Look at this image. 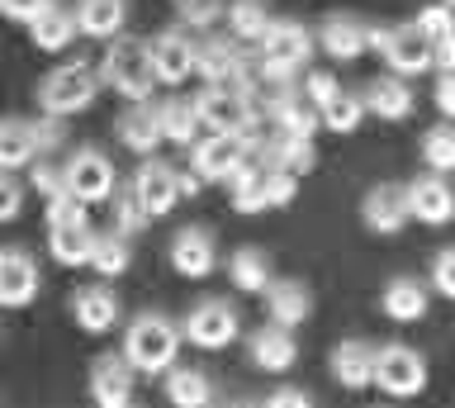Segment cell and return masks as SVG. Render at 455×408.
Here are the masks:
<instances>
[{
  "instance_id": "6da1fadb",
  "label": "cell",
  "mask_w": 455,
  "mask_h": 408,
  "mask_svg": "<svg viewBox=\"0 0 455 408\" xmlns=\"http://www.w3.org/2000/svg\"><path fill=\"white\" fill-rule=\"evenodd\" d=\"M199 124L209 133H233L256 143V129H261V100H256V86H204L195 95Z\"/></svg>"
},
{
  "instance_id": "7a4b0ae2",
  "label": "cell",
  "mask_w": 455,
  "mask_h": 408,
  "mask_svg": "<svg viewBox=\"0 0 455 408\" xmlns=\"http://www.w3.org/2000/svg\"><path fill=\"white\" fill-rule=\"evenodd\" d=\"M100 86L119 91L124 100H152L156 76H152V58H148V38H133V34L105 38V58H100Z\"/></svg>"
},
{
  "instance_id": "3957f363",
  "label": "cell",
  "mask_w": 455,
  "mask_h": 408,
  "mask_svg": "<svg viewBox=\"0 0 455 408\" xmlns=\"http://www.w3.org/2000/svg\"><path fill=\"white\" fill-rule=\"evenodd\" d=\"M313 58V34L294 20H270L256 38V81H294Z\"/></svg>"
},
{
  "instance_id": "277c9868",
  "label": "cell",
  "mask_w": 455,
  "mask_h": 408,
  "mask_svg": "<svg viewBox=\"0 0 455 408\" xmlns=\"http://www.w3.org/2000/svg\"><path fill=\"white\" fill-rule=\"evenodd\" d=\"M180 351V328L166 314H138L124 332V361L133 365L138 375H156L176 361Z\"/></svg>"
},
{
  "instance_id": "5b68a950",
  "label": "cell",
  "mask_w": 455,
  "mask_h": 408,
  "mask_svg": "<svg viewBox=\"0 0 455 408\" xmlns=\"http://www.w3.org/2000/svg\"><path fill=\"white\" fill-rule=\"evenodd\" d=\"M100 95V72H91L85 62H62L43 76L38 86V109L43 115H57V119H71L81 109H91Z\"/></svg>"
},
{
  "instance_id": "8992f818",
  "label": "cell",
  "mask_w": 455,
  "mask_h": 408,
  "mask_svg": "<svg viewBox=\"0 0 455 408\" xmlns=\"http://www.w3.org/2000/svg\"><path fill=\"white\" fill-rule=\"evenodd\" d=\"M195 76H204V86H256V62L247 58V44L219 34L195 44Z\"/></svg>"
},
{
  "instance_id": "52a82bcc",
  "label": "cell",
  "mask_w": 455,
  "mask_h": 408,
  "mask_svg": "<svg viewBox=\"0 0 455 408\" xmlns=\"http://www.w3.org/2000/svg\"><path fill=\"white\" fill-rule=\"evenodd\" d=\"M237 332H242V323H237V308L228 300H199L190 314H185V323H180V342H190L199 351L233 347Z\"/></svg>"
},
{
  "instance_id": "ba28073f",
  "label": "cell",
  "mask_w": 455,
  "mask_h": 408,
  "mask_svg": "<svg viewBox=\"0 0 455 408\" xmlns=\"http://www.w3.org/2000/svg\"><path fill=\"white\" fill-rule=\"evenodd\" d=\"M375 385L394 399H412L427 389V356L403 342H389L375 351Z\"/></svg>"
},
{
  "instance_id": "9c48e42d",
  "label": "cell",
  "mask_w": 455,
  "mask_h": 408,
  "mask_svg": "<svg viewBox=\"0 0 455 408\" xmlns=\"http://www.w3.org/2000/svg\"><path fill=\"white\" fill-rule=\"evenodd\" d=\"M370 48L384 52L394 76H422L432 67V44L422 38L418 24H389V29H370Z\"/></svg>"
},
{
  "instance_id": "30bf717a",
  "label": "cell",
  "mask_w": 455,
  "mask_h": 408,
  "mask_svg": "<svg viewBox=\"0 0 455 408\" xmlns=\"http://www.w3.org/2000/svg\"><path fill=\"white\" fill-rule=\"evenodd\" d=\"M62 180L81 204H105L114 195V166L100 148H76L62 162Z\"/></svg>"
},
{
  "instance_id": "8fae6325",
  "label": "cell",
  "mask_w": 455,
  "mask_h": 408,
  "mask_svg": "<svg viewBox=\"0 0 455 408\" xmlns=\"http://www.w3.org/2000/svg\"><path fill=\"white\" fill-rule=\"evenodd\" d=\"M247 157H251V143L233 133H209L190 143V172L199 180H228Z\"/></svg>"
},
{
  "instance_id": "7c38bea8",
  "label": "cell",
  "mask_w": 455,
  "mask_h": 408,
  "mask_svg": "<svg viewBox=\"0 0 455 408\" xmlns=\"http://www.w3.org/2000/svg\"><path fill=\"white\" fill-rule=\"evenodd\" d=\"M148 58L156 86H180V81L195 76V38L185 29H162L148 44Z\"/></svg>"
},
{
  "instance_id": "4fadbf2b",
  "label": "cell",
  "mask_w": 455,
  "mask_h": 408,
  "mask_svg": "<svg viewBox=\"0 0 455 408\" xmlns=\"http://www.w3.org/2000/svg\"><path fill=\"white\" fill-rule=\"evenodd\" d=\"M133 195L142 200V209H148L152 219H162L180 204V172L162 157H142L138 176H133Z\"/></svg>"
},
{
  "instance_id": "5bb4252c",
  "label": "cell",
  "mask_w": 455,
  "mask_h": 408,
  "mask_svg": "<svg viewBox=\"0 0 455 408\" xmlns=\"http://www.w3.org/2000/svg\"><path fill=\"white\" fill-rule=\"evenodd\" d=\"M213 266H219V243H213L209 228L190 223V228H180L176 237H171V271L176 276L204 280V276H213Z\"/></svg>"
},
{
  "instance_id": "9a60e30c",
  "label": "cell",
  "mask_w": 455,
  "mask_h": 408,
  "mask_svg": "<svg viewBox=\"0 0 455 408\" xmlns=\"http://www.w3.org/2000/svg\"><path fill=\"white\" fill-rule=\"evenodd\" d=\"M133 365L124 361V351H105L91 361V399L100 408H128L133 404Z\"/></svg>"
},
{
  "instance_id": "2e32d148",
  "label": "cell",
  "mask_w": 455,
  "mask_h": 408,
  "mask_svg": "<svg viewBox=\"0 0 455 408\" xmlns=\"http://www.w3.org/2000/svg\"><path fill=\"white\" fill-rule=\"evenodd\" d=\"M38 300V261L24 247H0V308H28Z\"/></svg>"
},
{
  "instance_id": "e0dca14e",
  "label": "cell",
  "mask_w": 455,
  "mask_h": 408,
  "mask_svg": "<svg viewBox=\"0 0 455 408\" xmlns=\"http://www.w3.org/2000/svg\"><path fill=\"white\" fill-rule=\"evenodd\" d=\"M261 294H266V314H270V323H280V328H299V323L313 314V290L304 285V280L270 276Z\"/></svg>"
},
{
  "instance_id": "ac0fdd59",
  "label": "cell",
  "mask_w": 455,
  "mask_h": 408,
  "mask_svg": "<svg viewBox=\"0 0 455 408\" xmlns=\"http://www.w3.org/2000/svg\"><path fill=\"white\" fill-rule=\"evenodd\" d=\"M403 204H408V219L432 223V228L451 223V214H455V195H451V186L436 172L422 176V180H412V186H403Z\"/></svg>"
},
{
  "instance_id": "d6986e66",
  "label": "cell",
  "mask_w": 455,
  "mask_h": 408,
  "mask_svg": "<svg viewBox=\"0 0 455 408\" xmlns=\"http://www.w3.org/2000/svg\"><path fill=\"white\" fill-rule=\"evenodd\" d=\"M361 219H365V228H370V233H379V237L403 233V223H408L403 186H389V180L370 186V190H365V200H361Z\"/></svg>"
},
{
  "instance_id": "ffe728a7",
  "label": "cell",
  "mask_w": 455,
  "mask_h": 408,
  "mask_svg": "<svg viewBox=\"0 0 455 408\" xmlns=\"http://www.w3.org/2000/svg\"><path fill=\"white\" fill-rule=\"evenodd\" d=\"M247 356L256 371H270V375H284L290 365L299 361V342L290 328H280V323H266L261 332L247 337Z\"/></svg>"
},
{
  "instance_id": "44dd1931",
  "label": "cell",
  "mask_w": 455,
  "mask_h": 408,
  "mask_svg": "<svg viewBox=\"0 0 455 408\" xmlns=\"http://www.w3.org/2000/svg\"><path fill=\"white\" fill-rule=\"evenodd\" d=\"M318 44H323L327 58L355 62V58H365V52H370V24L355 20V15H327L323 29H318Z\"/></svg>"
},
{
  "instance_id": "7402d4cb",
  "label": "cell",
  "mask_w": 455,
  "mask_h": 408,
  "mask_svg": "<svg viewBox=\"0 0 455 408\" xmlns=\"http://www.w3.org/2000/svg\"><path fill=\"white\" fill-rule=\"evenodd\" d=\"M119 314H124V308H119V294L105 290V285H85V290L71 294V318H76L85 332H95V337L109 332L114 323H119Z\"/></svg>"
},
{
  "instance_id": "603a6c76",
  "label": "cell",
  "mask_w": 455,
  "mask_h": 408,
  "mask_svg": "<svg viewBox=\"0 0 455 408\" xmlns=\"http://www.w3.org/2000/svg\"><path fill=\"white\" fill-rule=\"evenodd\" d=\"M361 105H365V115H379V119H408L412 115V91H408V76H375L370 86L361 91Z\"/></svg>"
},
{
  "instance_id": "cb8c5ba5",
  "label": "cell",
  "mask_w": 455,
  "mask_h": 408,
  "mask_svg": "<svg viewBox=\"0 0 455 408\" xmlns=\"http://www.w3.org/2000/svg\"><path fill=\"white\" fill-rule=\"evenodd\" d=\"M427 304H432V294H427V285L418 276H394L389 285H384V294H379V308L394 323H422Z\"/></svg>"
},
{
  "instance_id": "d4e9b609",
  "label": "cell",
  "mask_w": 455,
  "mask_h": 408,
  "mask_svg": "<svg viewBox=\"0 0 455 408\" xmlns=\"http://www.w3.org/2000/svg\"><path fill=\"white\" fill-rule=\"evenodd\" d=\"M327 365H332V380L341 389H370L375 385V347L370 342H337Z\"/></svg>"
},
{
  "instance_id": "484cf974",
  "label": "cell",
  "mask_w": 455,
  "mask_h": 408,
  "mask_svg": "<svg viewBox=\"0 0 455 408\" xmlns=\"http://www.w3.org/2000/svg\"><path fill=\"white\" fill-rule=\"evenodd\" d=\"M119 143L128 152H138V157H152L162 148V124H156V109L148 100H133L119 115Z\"/></svg>"
},
{
  "instance_id": "4316f807",
  "label": "cell",
  "mask_w": 455,
  "mask_h": 408,
  "mask_svg": "<svg viewBox=\"0 0 455 408\" xmlns=\"http://www.w3.org/2000/svg\"><path fill=\"white\" fill-rule=\"evenodd\" d=\"M28 38H34V48H43V52H62L71 38H76V20H71V10H62L57 0H43V10L28 20Z\"/></svg>"
},
{
  "instance_id": "83f0119b",
  "label": "cell",
  "mask_w": 455,
  "mask_h": 408,
  "mask_svg": "<svg viewBox=\"0 0 455 408\" xmlns=\"http://www.w3.org/2000/svg\"><path fill=\"white\" fill-rule=\"evenodd\" d=\"M418 29H422L427 44H432V67H436V72H451V67H455V20H451V5H427L418 15Z\"/></svg>"
},
{
  "instance_id": "f1b7e54d",
  "label": "cell",
  "mask_w": 455,
  "mask_h": 408,
  "mask_svg": "<svg viewBox=\"0 0 455 408\" xmlns=\"http://www.w3.org/2000/svg\"><path fill=\"white\" fill-rule=\"evenodd\" d=\"M156 109V124H162V143H180V148H190L195 138H199V109L195 100H185V95H166L162 105H152Z\"/></svg>"
},
{
  "instance_id": "f546056e",
  "label": "cell",
  "mask_w": 455,
  "mask_h": 408,
  "mask_svg": "<svg viewBox=\"0 0 455 408\" xmlns=\"http://www.w3.org/2000/svg\"><path fill=\"white\" fill-rule=\"evenodd\" d=\"M71 20H76V34L85 38H114L128 24V0H81V10Z\"/></svg>"
},
{
  "instance_id": "4dcf8cb0",
  "label": "cell",
  "mask_w": 455,
  "mask_h": 408,
  "mask_svg": "<svg viewBox=\"0 0 455 408\" xmlns=\"http://www.w3.org/2000/svg\"><path fill=\"white\" fill-rule=\"evenodd\" d=\"M91 219H71V223H48V252L57 257V266H85L91 257Z\"/></svg>"
},
{
  "instance_id": "1f68e13d",
  "label": "cell",
  "mask_w": 455,
  "mask_h": 408,
  "mask_svg": "<svg viewBox=\"0 0 455 408\" xmlns=\"http://www.w3.org/2000/svg\"><path fill=\"white\" fill-rule=\"evenodd\" d=\"M166 399L176 408H204L213 399V380L204 371H195V365H166Z\"/></svg>"
},
{
  "instance_id": "d6a6232c",
  "label": "cell",
  "mask_w": 455,
  "mask_h": 408,
  "mask_svg": "<svg viewBox=\"0 0 455 408\" xmlns=\"http://www.w3.org/2000/svg\"><path fill=\"white\" fill-rule=\"evenodd\" d=\"M270 276L275 271H270V257L261 247H237L233 257H228V280H233L242 294H261Z\"/></svg>"
},
{
  "instance_id": "836d02e7",
  "label": "cell",
  "mask_w": 455,
  "mask_h": 408,
  "mask_svg": "<svg viewBox=\"0 0 455 408\" xmlns=\"http://www.w3.org/2000/svg\"><path fill=\"white\" fill-rule=\"evenodd\" d=\"M223 20H228V38L256 44V38L266 34V24H270V5L266 0H233V5H223Z\"/></svg>"
},
{
  "instance_id": "e575fe53",
  "label": "cell",
  "mask_w": 455,
  "mask_h": 408,
  "mask_svg": "<svg viewBox=\"0 0 455 408\" xmlns=\"http://www.w3.org/2000/svg\"><path fill=\"white\" fill-rule=\"evenodd\" d=\"M34 152V133H28V119H0V172H20L28 166Z\"/></svg>"
},
{
  "instance_id": "d590c367",
  "label": "cell",
  "mask_w": 455,
  "mask_h": 408,
  "mask_svg": "<svg viewBox=\"0 0 455 408\" xmlns=\"http://www.w3.org/2000/svg\"><path fill=\"white\" fill-rule=\"evenodd\" d=\"M85 266H95L100 276H124L128 266H133V252H128V237L124 233H95V243H91V257H85Z\"/></svg>"
},
{
  "instance_id": "8d00e7d4",
  "label": "cell",
  "mask_w": 455,
  "mask_h": 408,
  "mask_svg": "<svg viewBox=\"0 0 455 408\" xmlns=\"http://www.w3.org/2000/svg\"><path fill=\"white\" fill-rule=\"evenodd\" d=\"M361 119H365V105H361V95H351V91H337L332 100L318 109V124L327 133H355Z\"/></svg>"
},
{
  "instance_id": "74e56055",
  "label": "cell",
  "mask_w": 455,
  "mask_h": 408,
  "mask_svg": "<svg viewBox=\"0 0 455 408\" xmlns=\"http://www.w3.org/2000/svg\"><path fill=\"white\" fill-rule=\"evenodd\" d=\"M109 214H114V233H124V237H133V233H142V228L152 223V214L142 209V200L133 195V186H128V190L114 186V195H109Z\"/></svg>"
},
{
  "instance_id": "f35d334b",
  "label": "cell",
  "mask_w": 455,
  "mask_h": 408,
  "mask_svg": "<svg viewBox=\"0 0 455 408\" xmlns=\"http://www.w3.org/2000/svg\"><path fill=\"white\" fill-rule=\"evenodd\" d=\"M422 162L432 166L436 176L455 172V129H451L446 119H441L436 129H427V133H422Z\"/></svg>"
},
{
  "instance_id": "ab89813d",
  "label": "cell",
  "mask_w": 455,
  "mask_h": 408,
  "mask_svg": "<svg viewBox=\"0 0 455 408\" xmlns=\"http://www.w3.org/2000/svg\"><path fill=\"white\" fill-rule=\"evenodd\" d=\"M223 5L228 0H171V10H176L185 29H213L223 20Z\"/></svg>"
},
{
  "instance_id": "60d3db41",
  "label": "cell",
  "mask_w": 455,
  "mask_h": 408,
  "mask_svg": "<svg viewBox=\"0 0 455 408\" xmlns=\"http://www.w3.org/2000/svg\"><path fill=\"white\" fill-rule=\"evenodd\" d=\"M28 133H34V152H38V157H48V152H57L67 143V119L38 115V119H28Z\"/></svg>"
},
{
  "instance_id": "b9f144b4",
  "label": "cell",
  "mask_w": 455,
  "mask_h": 408,
  "mask_svg": "<svg viewBox=\"0 0 455 408\" xmlns=\"http://www.w3.org/2000/svg\"><path fill=\"white\" fill-rule=\"evenodd\" d=\"M337 91H341V81H337L332 72H304V86H299V95H304L313 109H323Z\"/></svg>"
},
{
  "instance_id": "7bdbcfd3",
  "label": "cell",
  "mask_w": 455,
  "mask_h": 408,
  "mask_svg": "<svg viewBox=\"0 0 455 408\" xmlns=\"http://www.w3.org/2000/svg\"><path fill=\"white\" fill-rule=\"evenodd\" d=\"M24 214V180H14V172H0V223H14Z\"/></svg>"
},
{
  "instance_id": "ee69618b",
  "label": "cell",
  "mask_w": 455,
  "mask_h": 408,
  "mask_svg": "<svg viewBox=\"0 0 455 408\" xmlns=\"http://www.w3.org/2000/svg\"><path fill=\"white\" fill-rule=\"evenodd\" d=\"M432 285L441 300H455V247H441L432 261Z\"/></svg>"
},
{
  "instance_id": "f6af8a7d",
  "label": "cell",
  "mask_w": 455,
  "mask_h": 408,
  "mask_svg": "<svg viewBox=\"0 0 455 408\" xmlns=\"http://www.w3.org/2000/svg\"><path fill=\"white\" fill-rule=\"evenodd\" d=\"M28 180H34V190L43 195V200H52V195H62V190H67V180H62V166H52V162H38V166H34V176H28Z\"/></svg>"
},
{
  "instance_id": "bcb514c9",
  "label": "cell",
  "mask_w": 455,
  "mask_h": 408,
  "mask_svg": "<svg viewBox=\"0 0 455 408\" xmlns=\"http://www.w3.org/2000/svg\"><path fill=\"white\" fill-rule=\"evenodd\" d=\"M71 219H85V204L71 190L52 195V200H48V223H71Z\"/></svg>"
},
{
  "instance_id": "7dc6e473",
  "label": "cell",
  "mask_w": 455,
  "mask_h": 408,
  "mask_svg": "<svg viewBox=\"0 0 455 408\" xmlns=\"http://www.w3.org/2000/svg\"><path fill=\"white\" fill-rule=\"evenodd\" d=\"M308 404H313V394L308 389H294V385L266 394V408H308Z\"/></svg>"
},
{
  "instance_id": "c3c4849f",
  "label": "cell",
  "mask_w": 455,
  "mask_h": 408,
  "mask_svg": "<svg viewBox=\"0 0 455 408\" xmlns=\"http://www.w3.org/2000/svg\"><path fill=\"white\" fill-rule=\"evenodd\" d=\"M436 109H441V119L455 115V76L451 72H436Z\"/></svg>"
},
{
  "instance_id": "681fc988",
  "label": "cell",
  "mask_w": 455,
  "mask_h": 408,
  "mask_svg": "<svg viewBox=\"0 0 455 408\" xmlns=\"http://www.w3.org/2000/svg\"><path fill=\"white\" fill-rule=\"evenodd\" d=\"M43 10V0H0V15L5 20H20V24H28Z\"/></svg>"
},
{
  "instance_id": "f907efd6",
  "label": "cell",
  "mask_w": 455,
  "mask_h": 408,
  "mask_svg": "<svg viewBox=\"0 0 455 408\" xmlns=\"http://www.w3.org/2000/svg\"><path fill=\"white\" fill-rule=\"evenodd\" d=\"M180 195H199V176L195 172H180Z\"/></svg>"
}]
</instances>
